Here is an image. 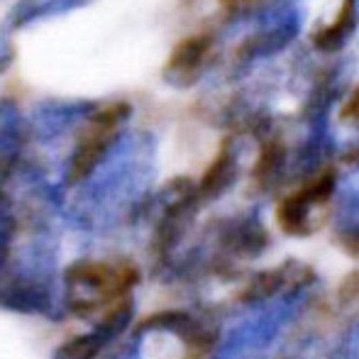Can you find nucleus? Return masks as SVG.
<instances>
[{
	"label": "nucleus",
	"mask_w": 359,
	"mask_h": 359,
	"mask_svg": "<svg viewBox=\"0 0 359 359\" xmlns=\"http://www.w3.org/2000/svg\"><path fill=\"white\" fill-rule=\"evenodd\" d=\"M151 179V149L142 137L123 133L100 164L79 184L72 220L83 230H110L140 208Z\"/></svg>",
	"instance_id": "f257e3e1"
},
{
	"label": "nucleus",
	"mask_w": 359,
	"mask_h": 359,
	"mask_svg": "<svg viewBox=\"0 0 359 359\" xmlns=\"http://www.w3.org/2000/svg\"><path fill=\"white\" fill-rule=\"evenodd\" d=\"M59 301L57 242L39 230L20 252H10L8 269L0 279V308L27 316H52Z\"/></svg>",
	"instance_id": "f03ea898"
},
{
	"label": "nucleus",
	"mask_w": 359,
	"mask_h": 359,
	"mask_svg": "<svg viewBox=\"0 0 359 359\" xmlns=\"http://www.w3.org/2000/svg\"><path fill=\"white\" fill-rule=\"evenodd\" d=\"M137 281L140 271L128 262L76 259L59 276V301L64 311L90 318L130 296Z\"/></svg>",
	"instance_id": "7ed1b4c3"
},
{
	"label": "nucleus",
	"mask_w": 359,
	"mask_h": 359,
	"mask_svg": "<svg viewBox=\"0 0 359 359\" xmlns=\"http://www.w3.org/2000/svg\"><path fill=\"white\" fill-rule=\"evenodd\" d=\"M133 108L125 100H115L108 105H98L88 118L76 130L74 149L69 151L67 166H64V184L79 186L88 179V174L100 164L110 147L118 142L125 133Z\"/></svg>",
	"instance_id": "20e7f679"
},
{
	"label": "nucleus",
	"mask_w": 359,
	"mask_h": 359,
	"mask_svg": "<svg viewBox=\"0 0 359 359\" xmlns=\"http://www.w3.org/2000/svg\"><path fill=\"white\" fill-rule=\"evenodd\" d=\"M98 100H39L32 105L29 115L25 118L27 140L39 144H54L59 140L76 135V130L83 125V120L98 108Z\"/></svg>",
	"instance_id": "39448f33"
},
{
	"label": "nucleus",
	"mask_w": 359,
	"mask_h": 359,
	"mask_svg": "<svg viewBox=\"0 0 359 359\" xmlns=\"http://www.w3.org/2000/svg\"><path fill=\"white\" fill-rule=\"evenodd\" d=\"M135 308H137V303H135V296L130 293L123 301L115 303L90 332L76 335L64 345H59L54 350V359H98L130 327V323L135 318Z\"/></svg>",
	"instance_id": "423d86ee"
},
{
	"label": "nucleus",
	"mask_w": 359,
	"mask_h": 359,
	"mask_svg": "<svg viewBox=\"0 0 359 359\" xmlns=\"http://www.w3.org/2000/svg\"><path fill=\"white\" fill-rule=\"evenodd\" d=\"M284 325V313L274 308L266 316L245 320L232 327L222 345L215 350L213 359H259L264 350L279 337V327Z\"/></svg>",
	"instance_id": "0eeeda50"
},
{
	"label": "nucleus",
	"mask_w": 359,
	"mask_h": 359,
	"mask_svg": "<svg viewBox=\"0 0 359 359\" xmlns=\"http://www.w3.org/2000/svg\"><path fill=\"white\" fill-rule=\"evenodd\" d=\"M210 49H213V39L208 34H191V37L181 39L171 57L166 59L164 81L171 86H181V88L196 83L208 64Z\"/></svg>",
	"instance_id": "6e6552de"
},
{
	"label": "nucleus",
	"mask_w": 359,
	"mask_h": 359,
	"mask_svg": "<svg viewBox=\"0 0 359 359\" xmlns=\"http://www.w3.org/2000/svg\"><path fill=\"white\" fill-rule=\"evenodd\" d=\"M27 128L25 115L13 98H0V186L10 179L18 164L22 161Z\"/></svg>",
	"instance_id": "1a4fd4ad"
},
{
	"label": "nucleus",
	"mask_w": 359,
	"mask_h": 359,
	"mask_svg": "<svg viewBox=\"0 0 359 359\" xmlns=\"http://www.w3.org/2000/svg\"><path fill=\"white\" fill-rule=\"evenodd\" d=\"M140 335H149V332H169L176 335L181 342L191 347H208L213 342L210 330L198 320L196 316L186 311H161L149 316L142 325L137 327Z\"/></svg>",
	"instance_id": "9d476101"
},
{
	"label": "nucleus",
	"mask_w": 359,
	"mask_h": 359,
	"mask_svg": "<svg viewBox=\"0 0 359 359\" xmlns=\"http://www.w3.org/2000/svg\"><path fill=\"white\" fill-rule=\"evenodd\" d=\"M93 0H20L8 15L10 29H22L44 20L64 18L74 10L88 8Z\"/></svg>",
	"instance_id": "9b49d317"
},
{
	"label": "nucleus",
	"mask_w": 359,
	"mask_h": 359,
	"mask_svg": "<svg viewBox=\"0 0 359 359\" xmlns=\"http://www.w3.org/2000/svg\"><path fill=\"white\" fill-rule=\"evenodd\" d=\"M320 208L316 205L311 198H308L303 191H296V194L286 196L284 201L279 203L276 208V220H279V227L286 232V235L293 237H303V235H311L313 225H311V215L313 210Z\"/></svg>",
	"instance_id": "f8f14e48"
},
{
	"label": "nucleus",
	"mask_w": 359,
	"mask_h": 359,
	"mask_svg": "<svg viewBox=\"0 0 359 359\" xmlns=\"http://www.w3.org/2000/svg\"><path fill=\"white\" fill-rule=\"evenodd\" d=\"M235 174H237V164H235V154H232L230 147H222L220 151L215 154L213 164L205 169L203 179L201 184L196 186V194H198L201 201H213L227 186L235 181Z\"/></svg>",
	"instance_id": "ddd939ff"
},
{
	"label": "nucleus",
	"mask_w": 359,
	"mask_h": 359,
	"mask_svg": "<svg viewBox=\"0 0 359 359\" xmlns=\"http://www.w3.org/2000/svg\"><path fill=\"white\" fill-rule=\"evenodd\" d=\"M288 274H291L288 266H279V269H269V271L257 274L255 279L250 281V286L245 288V293H242V301L262 303V301H266V298H274L276 293L288 284Z\"/></svg>",
	"instance_id": "4468645a"
},
{
	"label": "nucleus",
	"mask_w": 359,
	"mask_h": 359,
	"mask_svg": "<svg viewBox=\"0 0 359 359\" xmlns=\"http://www.w3.org/2000/svg\"><path fill=\"white\" fill-rule=\"evenodd\" d=\"M352 20H355V5H352V0H347V3L342 5V10H340V15H337L335 22H332L330 27H323L320 32H316L313 42H316L320 49L340 47V44L345 42L347 32H350Z\"/></svg>",
	"instance_id": "2eb2a0df"
},
{
	"label": "nucleus",
	"mask_w": 359,
	"mask_h": 359,
	"mask_svg": "<svg viewBox=\"0 0 359 359\" xmlns=\"http://www.w3.org/2000/svg\"><path fill=\"white\" fill-rule=\"evenodd\" d=\"M330 359H359V320H355L342 332L337 345L332 347Z\"/></svg>",
	"instance_id": "dca6fc26"
},
{
	"label": "nucleus",
	"mask_w": 359,
	"mask_h": 359,
	"mask_svg": "<svg viewBox=\"0 0 359 359\" xmlns=\"http://www.w3.org/2000/svg\"><path fill=\"white\" fill-rule=\"evenodd\" d=\"M281 156H284V151H281L279 144H269L264 147V151H262L259 161H257V169H255V176L259 181H266L269 176H274V171L279 169L281 164Z\"/></svg>",
	"instance_id": "f3484780"
},
{
	"label": "nucleus",
	"mask_w": 359,
	"mask_h": 359,
	"mask_svg": "<svg viewBox=\"0 0 359 359\" xmlns=\"http://www.w3.org/2000/svg\"><path fill=\"white\" fill-rule=\"evenodd\" d=\"M142 340H144V335H140L137 332V335L133 337V342L123 345L115 355H110L108 359H142Z\"/></svg>",
	"instance_id": "a211bd4d"
},
{
	"label": "nucleus",
	"mask_w": 359,
	"mask_h": 359,
	"mask_svg": "<svg viewBox=\"0 0 359 359\" xmlns=\"http://www.w3.org/2000/svg\"><path fill=\"white\" fill-rule=\"evenodd\" d=\"M342 120H347V123L352 125H359V86L355 90H352L350 95H347L345 105H342Z\"/></svg>",
	"instance_id": "6ab92c4d"
},
{
	"label": "nucleus",
	"mask_w": 359,
	"mask_h": 359,
	"mask_svg": "<svg viewBox=\"0 0 359 359\" xmlns=\"http://www.w3.org/2000/svg\"><path fill=\"white\" fill-rule=\"evenodd\" d=\"M359 296V274H352L345 279V284L340 288V298L342 301H352V298Z\"/></svg>",
	"instance_id": "aec40b11"
},
{
	"label": "nucleus",
	"mask_w": 359,
	"mask_h": 359,
	"mask_svg": "<svg viewBox=\"0 0 359 359\" xmlns=\"http://www.w3.org/2000/svg\"><path fill=\"white\" fill-rule=\"evenodd\" d=\"M15 59V49L13 44L8 42V39H0V76L10 69V64H13Z\"/></svg>",
	"instance_id": "412c9836"
},
{
	"label": "nucleus",
	"mask_w": 359,
	"mask_h": 359,
	"mask_svg": "<svg viewBox=\"0 0 359 359\" xmlns=\"http://www.w3.org/2000/svg\"><path fill=\"white\" fill-rule=\"evenodd\" d=\"M10 252H13V245H10V242H0V279H3L5 269H8Z\"/></svg>",
	"instance_id": "4be33fe9"
},
{
	"label": "nucleus",
	"mask_w": 359,
	"mask_h": 359,
	"mask_svg": "<svg viewBox=\"0 0 359 359\" xmlns=\"http://www.w3.org/2000/svg\"><path fill=\"white\" fill-rule=\"evenodd\" d=\"M255 0H222V5H227V8L232 10H240V8H247V5H252Z\"/></svg>",
	"instance_id": "5701e85b"
}]
</instances>
